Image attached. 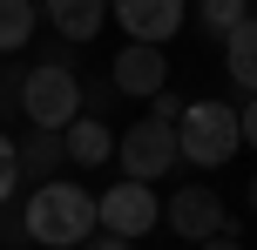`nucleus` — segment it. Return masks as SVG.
I'll list each match as a JSON object with an SVG mask.
<instances>
[{
  "mask_svg": "<svg viewBox=\"0 0 257 250\" xmlns=\"http://www.w3.org/2000/svg\"><path fill=\"white\" fill-rule=\"evenodd\" d=\"M41 21H48L54 34L68 41V48H81V41H95V34H102L108 0H41Z\"/></svg>",
  "mask_w": 257,
  "mask_h": 250,
  "instance_id": "9",
  "label": "nucleus"
},
{
  "mask_svg": "<svg viewBox=\"0 0 257 250\" xmlns=\"http://www.w3.org/2000/svg\"><path fill=\"white\" fill-rule=\"evenodd\" d=\"M61 149H68L75 169H102V162L115 156V135H108L102 115H81V122H68V129H61Z\"/></svg>",
  "mask_w": 257,
  "mask_h": 250,
  "instance_id": "11",
  "label": "nucleus"
},
{
  "mask_svg": "<svg viewBox=\"0 0 257 250\" xmlns=\"http://www.w3.org/2000/svg\"><path fill=\"white\" fill-rule=\"evenodd\" d=\"M203 250H244V237H237V223H230V230H223V237H210Z\"/></svg>",
  "mask_w": 257,
  "mask_h": 250,
  "instance_id": "20",
  "label": "nucleus"
},
{
  "mask_svg": "<svg viewBox=\"0 0 257 250\" xmlns=\"http://www.w3.org/2000/svg\"><path fill=\"white\" fill-rule=\"evenodd\" d=\"M223 75L244 95H257V14H244V21L223 34Z\"/></svg>",
  "mask_w": 257,
  "mask_h": 250,
  "instance_id": "12",
  "label": "nucleus"
},
{
  "mask_svg": "<svg viewBox=\"0 0 257 250\" xmlns=\"http://www.w3.org/2000/svg\"><path fill=\"white\" fill-rule=\"evenodd\" d=\"M237 129H244V149H257V95H244V108H237Z\"/></svg>",
  "mask_w": 257,
  "mask_h": 250,
  "instance_id": "18",
  "label": "nucleus"
},
{
  "mask_svg": "<svg viewBox=\"0 0 257 250\" xmlns=\"http://www.w3.org/2000/svg\"><path fill=\"white\" fill-rule=\"evenodd\" d=\"M95 216H102V230L108 237H149L156 223H163V203H156V189L149 183H108L102 196H95Z\"/></svg>",
  "mask_w": 257,
  "mask_h": 250,
  "instance_id": "6",
  "label": "nucleus"
},
{
  "mask_svg": "<svg viewBox=\"0 0 257 250\" xmlns=\"http://www.w3.org/2000/svg\"><path fill=\"white\" fill-rule=\"evenodd\" d=\"M21 122L27 129H54V135H61L68 122H81V75L68 61L27 68V81H21Z\"/></svg>",
  "mask_w": 257,
  "mask_h": 250,
  "instance_id": "2",
  "label": "nucleus"
},
{
  "mask_svg": "<svg viewBox=\"0 0 257 250\" xmlns=\"http://www.w3.org/2000/svg\"><path fill=\"white\" fill-rule=\"evenodd\" d=\"M81 250H136V243H128V237H108V230H95V237L81 243Z\"/></svg>",
  "mask_w": 257,
  "mask_h": 250,
  "instance_id": "19",
  "label": "nucleus"
},
{
  "mask_svg": "<svg viewBox=\"0 0 257 250\" xmlns=\"http://www.w3.org/2000/svg\"><path fill=\"white\" fill-rule=\"evenodd\" d=\"M183 115H190V102H183L176 88H163V95H156V115H149V122H163V129H176Z\"/></svg>",
  "mask_w": 257,
  "mask_h": 250,
  "instance_id": "17",
  "label": "nucleus"
},
{
  "mask_svg": "<svg viewBox=\"0 0 257 250\" xmlns=\"http://www.w3.org/2000/svg\"><path fill=\"white\" fill-rule=\"evenodd\" d=\"M14 156H21V183L41 189V183H54V169L68 162V149H61V135H54V129H27L21 142H14Z\"/></svg>",
  "mask_w": 257,
  "mask_h": 250,
  "instance_id": "10",
  "label": "nucleus"
},
{
  "mask_svg": "<svg viewBox=\"0 0 257 250\" xmlns=\"http://www.w3.org/2000/svg\"><path fill=\"white\" fill-rule=\"evenodd\" d=\"M163 216H169V230H176L183 243H196V250L230 230V210H223V196H217L210 183H183L176 196L163 203Z\"/></svg>",
  "mask_w": 257,
  "mask_h": 250,
  "instance_id": "5",
  "label": "nucleus"
},
{
  "mask_svg": "<svg viewBox=\"0 0 257 250\" xmlns=\"http://www.w3.org/2000/svg\"><path fill=\"white\" fill-rule=\"evenodd\" d=\"M21 81H27V68L0 61V129H7V115H21Z\"/></svg>",
  "mask_w": 257,
  "mask_h": 250,
  "instance_id": "15",
  "label": "nucleus"
},
{
  "mask_svg": "<svg viewBox=\"0 0 257 250\" xmlns=\"http://www.w3.org/2000/svg\"><path fill=\"white\" fill-rule=\"evenodd\" d=\"M108 14H115V27L128 41H142V48H169V41L183 34V0H108Z\"/></svg>",
  "mask_w": 257,
  "mask_h": 250,
  "instance_id": "7",
  "label": "nucleus"
},
{
  "mask_svg": "<svg viewBox=\"0 0 257 250\" xmlns=\"http://www.w3.org/2000/svg\"><path fill=\"white\" fill-rule=\"evenodd\" d=\"M237 149H244L237 108H230V102H190V115L176 122V156L196 162V169H223Z\"/></svg>",
  "mask_w": 257,
  "mask_h": 250,
  "instance_id": "3",
  "label": "nucleus"
},
{
  "mask_svg": "<svg viewBox=\"0 0 257 250\" xmlns=\"http://www.w3.org/2000/svg\"><path fill=\"white\" fill-rule=\"evenodd\" d=\"M115 162H122V183H163L169 169H176V129H163V122H128L115 135Z\"/></svg>",
  "mask_w": 257,
  "mask_h": 250,
  "instance_id": "4",
  "label": "nucleus"
},
{
  "mask_svg": "<svg viewBox=\"0 0 257 250\" xmlns=\"http://www.w3.org/2000/svg\"><path fill=\"white\" fill-rule=\"evenodd\" d=\"M21 230H27V243H41V250H81L102 230V216H95V196L81 183H41V189H27L21 196Z\"/></svg>",
  "mask_w": 257,
  "mask_h": 250,
  "instance_id": "1",
  "label": "nucleus"
},
{
  "mask_svg": "<svg viewBox=\"0 0 257 250\" xmlns=\"http://www.w3.org/2000/svg\"><path fill=\"white\" fill-rule=\"evenodd\" d=\"M34 27H41V7H34V0H0V61L21 54L27 41H34Z\"/></svg>",
  "mask_w": 257,
  "mask_h": 250,
  "instance_id": "13",
  "label": "nucleus"
},
{
  "mask_svg": "<svg viewBox=\"0 0 257 250\" xmlns=\"http://www.w3.org/2000/svg\"><path fill=\"white\" fill-rule=\"evenodd\" d=\"M163 88H169V54L128 41V48L115 54V95H128V102H156Z\"/></svg>",
  "mask_w": 257,
  "mask_h": 250,
  "instance_id": "8",
  "label": "nucleus"
},
{
  "mask_svg": "<svg viewBox=\"0 0 257 250\" xmlns=\"http://www.w3.org/2000/svg\"><path fill=\"white\" fill-rule=\"evenodd\" d=\"M21 196V156H14V135L0 129V203Z\"/></svg>",
  "mask_w": 257,
  "mask_h": 250,
  "instance_id": "16",
  "label": "nucleus"
},
{
  "mask_svg": "<svg viewBox=\"0 0 257 250\" xmlns=\"http://www.w3.org/2000/svg\"><path fill=\"white\" fill-rule=\"evenodd\" d=\"M244 14H257V0H203V7H196V21H203L210 41H223L237 21H244Z\"/></svg>",
  "mask_w": 257,
  "mask_h": 250,
  "instance_id": "14",
  "label": "nucleus"
},
{
  "mask_svg": "<svg viewBox=\"0 0 257 250\" xmlns=\"http://www.w3.org/2000/svg\"><path fill=\"white\" fill-rule=\"evenodd\" d=\"M244 203H250V216H257V176H250V189H244Z\"/></svg>",
  "mask_w": 257,
  "mask_h": 250,
  "instance_id": "21",
  "label": "nucleus"
}]
</instances>
